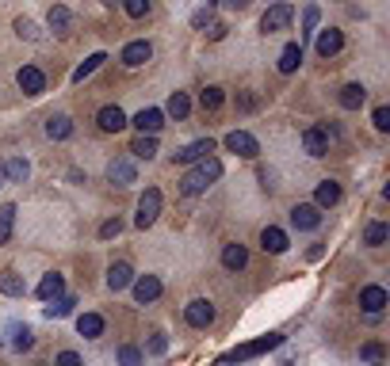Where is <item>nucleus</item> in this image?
Listing matches in <instances>:
<instances>
[{"label":"nucleus","instance_id":"nucleus-2","mask_svg":"<svg viewBox=\"0 0 390 366\" xmlns=\"http://www.w3.org/2000/svg\"><path fill=\"white\" fill-rule=\"evenodd\" d=\"M280 343H283L280 332H268V336H260V340H249V343H241V347L226 351V355L218 358V366H233V363H245V358H257V355H264V351H275Z\"/></svg>","mask_w":390,"mask_h":366},{"label":"nucleus","instance_id":"nucleus-5","mask_svg":"<svg viewBox=\"0 0 390 366\" xmlns=\"http://www.w3.org/2000/svg\"><path fill=\"white\" fill-rule=\"evenodd\" d=\"M108 179L115 187H130V183H138V168H134L130 156H115V161L108 164Z\"/></svg>","mask_w":390,"mask_h":366},{"label":"nucleus","instance_id":"nucleus-25","mask_svg":"<svg viewBox=\"0 0 390 366\" xmlns=\"http://www.w3.org/2000/svg\"><path fill=\"white\" fill-rule=\"evenodd\" d=\"M364 99H367V88H364V84H344V88H340V107H344V111H356V107H364Z\"/></svg>","mask_w":390,"mask_h":366},{"label":"nucleus","instance_id":"nucleus-48","mask_svg":"<svg viewBox=\"0 0 390 366\" xmlns=\"http://www.w3.org/2000/svg\"><path fill=\"white\" fill-rule=\"evenodd\" d=\"M222 34H226V23H211V31H207V39H211V42H218Z\"/></svg>","mask_w":390,"mask_h":366},{"label":"nucleus","instance_id":"nucleus-15","mask_svg":"<svg viewBox=\"0 0 390 366\" xmlns=\"http://www.w3.org/2000/svg\"><path fill=\"white\" fill-rule=\"evenodd\" d=\"M150 57H153V46L146 39H142V42H126V46H123V65H130V69L146 65Z\"/></svg>","mask_w":390,"mask_h":366},{"label":"nucleus","instance_id":"nucleus-38","mask_svg":"<svg viewBox=\"0 0 390 366\" xmlns=\"http://www.w3.org/2000/svg\"><path fill=\"white\" fill-rule=\"evenodd\" d=\"M318 19H322V12H318V4H310V8L302 12V34H314L318 31Z\"/></svg>","mask_w":390,"mask_h":366},{"label":"nucleus","instance_id":"nucleus-23","mask_svg":"<svg viewBox=\"0 0 390 366\" xmlns=\"http://www.w3.org/2000/svg\"><path fill=\"white\" fill-rule=\"evenodd\" d=\"M134 283V271H130V263H111V271H108V286L111 290H126V286Z\"/></svg>","mask_w":390,"mask_h":366},{"label":"nucleus","instance_id":"nucleus-28","mask_svg":"<svg viewBox=\"0 0 390 366\" xmlns=\"http://www.w3.org/2000/svg\"><path fill=\"white\" fill-rule=\"evenodd\" d=\"M46 134H50L54 141H66L69 134H73V122H69V114H50V119H46Z\"/></svg>","mask_w":390,"mask_h":366},{"label":"nucleus","instance_id":"nucleus-44","mask_svg":"<svg viewBox=\"0 0 390 366\" xmlns=\"http://www.w3.org/2000/svg\"><path fill=\"white\" fill-rule=\"evenodd\" d=\"M360 355L371 358V363H379V358L387 355V351H382V343H375V340H371V343H364V347H360Z\"/></svg>","mask_w":390,"mask_h":366},{"label":"nucleus","instance_id":"nucleus-14","mask_svg":"<svg viewBox=\"0 0 390 366\" xmlns=\"http://www.w3.org/2000/svg\"><path fill=\"white\" fill-rule=\"evenodd\" d=\"M318 57H333L340 54V46H344V34L337 31V27H325V31H318Z\"/></svg>","mask_w":390,"mask_h":366},{"label":"nucleus","instance_id":"nucleus-50","mask_svg":"<svg viewBox=\"0 0 390 366\" xmlns=\"http://www.w3.org/2000/svg\"><path fill=\"white\" fill-rule=\"evenodd\" d=\"M0 187H4V161H0Z\"/></svg>","mask_w":390,"mask_h":366},{"label":"nucleus","instance_id":"nucleus-20","mask_svg":"<svg viewBox=\"0 0 390 366\" xmlns=\"http://www.w3.org/2000/svg\"><path fill=\"white\" fill-rule=\"evenodd\" d=\"M245 263H249L245 244H226V248H222V267H226V271H241Z\"/></svg>","mask_w":390,"mask_h":366},{"label":"nucleus","instance_id":"nucleus-10","mask_svg":"<svg viewBox=\"0 0 390 366\" xmlns=\"http://www.w3.org/2000/svg\"><path fill=\"white\" fill-rule=\"evenodd\" d=\"M291 225H295V229H306V233H310V229L322 225V210H318L314 203H299L295 210H291Z\"/></svg>","mask_w":390,"mask_h":366},{"label":"nucleus","instance_id":"nucleus-7","mask_svg":"<svg viewBox=\"0 0 390 366\" xmlns=\"http://www.w3.org/2000/svg\"><path fill=\"white\" fill-rule=\"evenodd\" d=\"M291 16H295V8H291V4H272V8L264 12V19H260V31H264V34L283 31V27L291 23Z\"/></svg>","mask_w":390,"mask_h":366},{"label":"nucleus","instance_id":"nucleus-19","mask_svg":"<svg viewBox=\"0 0 390 366\" xmlns=\"http://www.w3.org/2000/svg\"><path fill=\"white\" fill-rule=\"evenodd\" d=\"M61 290H66V278L58 275V271H50V275H42V283H39V298L42 301H54V298H61Z\"/></svg>","mask_w":390,"mask_h":366},{"label":"nucleus","instance_id":"nucleus-41","mask_svg":"<svg viewBox=\"0 0 390 366\" xmlns=\"http://www.w3.org/2000/svg\"><path fill=\"white\" fill-rule=\"evenodd\" d=\"M16 31L23 34L27 42H39V39H42V31H39V27L31 23V19H16Z\"/></svg>","mask_w":390,"mask_h":366},{"label":"nucleus","instance_id":"nucleus-13","mask_svg":"<svg viewBox=\"0 0 390 366\" xmlns=\"http://www.w3.org/2000/svg\"><path fill=\"white\" fill-rule=\"evenodd\" d=\"M134 298H138V305H146V301H157L161 298V278L157 275H142L134 278Z\"/></svg>","mask_w":390,"mask_h":366},{"label":"nucleus","instance_id":"nucleus-21","mask_svg":"<svg viewBox=\"0 0 390 366\" xmlns=\"http://www.w3.org/2000/svg\"><path fill=\"white\" fill-rule=\"evenodd\" d=\"M77 332H81L84 340L104 336V317H100V313H81V317H77Z\"/></svg>","mask_w":390,"mask_h":366},{"label":"nucleus","instance_id":"nucleus-12","mask_svg":"<svg viewBox=\"0 0 390 366\" xmlns=\"http://www.w3.org/2000/svg\"><path fill=\"white\" fill-rule=\"evenodd\" d=\"M134 126H138L146 138H153V134L165 126V111H157V107H146V111H138L134 114Z\"/></svg>","mask_w":390,"mask_h":366},{"label":"nucleus","instance_id":"nucleus-4","mask_svg":"<svg viewBox=\"0 0 390 366\" xmlns=\"http://www.w3.org/2000/svg\"><path fill=\"white\" fill-rule=\"evenodd\" d=\"M337 138V130L333 126H310L306 134H302V149H306L310 156H325L329 153V141Z\"/></svg>","mask_w":390,"mask_h":366},{"label":"nucleus","instance_id":"nucleus-35","mask_svg":"<svg viewBox=\"0 0 390 366\" xmlns=\"http://www.w3.org/2000/svg\"><path fill=\"white\" fill-rule=\"evenodd\" d=\"M387 236H390V229L382 225V221H371V225H367V233H364V241L371 244V248H379V244L387 241Z\"/></svg>","mask_w":390,"mask_h":366},{"label":"nucleus","instance_id":"nucleus-1","mask_svg":"<svg viewBox=\"0 0 390 366\" xmlns=\"http://www.w3.org/2000/svg\"><path fill=\"white\" fill-rule=\"evenodd\" d=\"M218 176H222V161H218V156H203V161H195V168L180 179V187H184V195H203Z\"/></svg>","mask_w":390,"mask_h":366},{"label":"nucleus","instance_id":"nucleus-27","mask_svg":"<svg viewBox=\"0 0 390 366\" xmlns=\"http://www.w3.org/2000/svg\"><path fill=\"white\" fill-rule=\"evenodd\" d=\"M0 294H8V298H23L27 283L16 275V271H0Z\"/></svg>","mask_w":390,"mask_h":366},{"label":"nucleus","instance_id":"nucleus-46","mask_svg":"<svg viewBox=\"0 0 390 366\" xmlns=\"http://www.w3.org/2000/svg\"><path fill=\"white\" fill-rule=\"evenodd\" d=\"M211 4H215V0H207V8H199L195 16H191V23H195V27H207L211 23Z\"/></svg>","mask_w":390,"mask_h":366},{"label":"nucleus","instance_id":"nucleus-39","mask_svg":"<svg viewBox=\"0 0 390 366\" xmlns=\"http://www.w3.org/2000/svg\"><path fill=\"white\" fill-rule=\"evenodd\" d=\"M119 366H142V351L130 347V343H126V347H119Z\"/></svg>","mask_w":390,"mask_h":366},{"label":"nucleus","instance_id":"nucleus-34","mask_svg":"<svg viewBox=\"0 0 390 366\" xmlns=\"http://www.w3.org/2000/svg\"><path fill=\"white\" fill-rule=\"evenodd\" d=\"M130 153H134V156H142V161H150V156L157 153V138H146V134H142V138H134Z\"/></svg>","mask_w":390,"mask_h":366},{"label":"nucleus","instance_id":"nucleus-40","mask_svg":"<svg viewBox=\"0 0 390 366\" xmlns=\"http://www.w3.org/2000/svg\"><path fill=\"white\" fill-rule=\"evenodd\" d=\"M123 8H126V16L142 19V16H150V0H123Z\"/></svg>","mask_w":390,"mask_h":366},{"label":"nucleus","instance_id":"nucleus-32","mask_svg":"<svg viewBox=\"0 0 390 366\" xmlns=\"http://www.w3.org/2000/svg\"><path fill=\"white\" fill-rule=\"evenodd\" d=\"M168 114H173V119H188V111H191V99L184 96V92H173V96H168V107H165Z\"/></svg>","mask_w":390,"mask_h":366},{"label":"nucleus","instance_id":"nucleus-3","mask_svg":"<svg viewBox=\"0 0 390 366\" xmlns=\"http://www.w3.org/2000/svg\"><path fill=\"white\" fill-rule=\"evenodd\" d=\"M157 214H161V191L150 187L146 195L138 199V214H134V225H138V229H150L153 221H157Z\"/></svg>","mask_w":390,"mask_h":366},{"label":"nucleus","instance_id":"nucleus-17","mask_svg":"<svg viewBox=\"0 0 390 366\" xmlns=\"http://www.w3.org/2000/svg\"><path fill=\"white\" fill-rule=\"evenodd\" d=\"M96 122H100V130H108V134H119L126 126V114H123V107H115V103H108V107H100V114H96Z\"/></svg>","mask_w":390,"mask_h":366},{"label":"nucleus","instance_id":"nucleus-45","mask_svg":"<svg viewBox=\"0 0 390 366\" xmlns=\"http://www.w3.org/2000/svg\"><path fill=\"white\" fill-rule=\"evenodd\" d=\"M165 351H168V340H165V336H150V355H165Z\"/></svg>","mask_w":390,"mask_h":366},{"label":"nucleus","instance_id":"nucleus-47","mask_svg":"<svg viewBox=\"0 0 390 366\" xmlns=\"http://www.w3.org/2000/svg\"><path fill=\"white\" fill-rule=\"evenodd\" d=\"M54 366H81V355H77V351H61Z\"/></svg>","mask_w":390,"mask_h":366},{"label":"nucleus","instance_id":"nucleus-29","mask_svg":"<svg viewBox=\"0 0 390 366\" xmlns=\"http://www.w3.org/2000/svg\"><path fill=\"white\" fill-rule=\"evenodd\" d=\"M27 176H31V164H27L23 156H12V161H4V179H12V183H23Z\"/></svg>","mask_w":390,"mask_h":366},{"label":"nucleus","instance_id":"nucleus-33","mask_svg":"<svg viewBox=\"0 0 390 366\" xmlns=\"http://www.w3.org/2000/svg\"><path fill=\"white\" fill-rule=\"evenodd\" d=\"M104 61H108V57H104V54H92V57H88V61H84V65H77V73H73V81H77V84H84V81H88V77H92V73H96V69H100V65H104Z\"/></svg>","mask_w":390,"mask_h":366},{"label":"nucleus","instance_id":"nucleus-30","mask_svg":"<svg viewBox=\"0 0 390 366\" xmlns=\"http://www.w3.org/2000/svg\"><path fill=\"white\" fill-rule=\"evenodd\" d=\"M340 203V183H333V179H325L322 187H318V210H322V206H337Z\"/></svg>","mask_w":390,"mask_h":366},{"label":"nucleus","instance_id":"nucleus-16","mask_svg":"<svg viewBox=\"0 0 390 366\" xmlns=\"http://www.w3.org/2000/svg\"><path fill=\"white\" fill-rule=\"evenodd\" d=\"M360 305H364V313L379 317V313L387 309V290H382V286H364V290H360Z\"/></svg>","mask_w":390,"mask_h":366},{"label":"nucleus","instance_id":"nucleus-49","mask_svg":"<svg viewBox=\"0 0 390 366\" xmlns=\"http://www.w3.org/2000/svg\"><path fill=\"white\" fill-rule=\"evenodd\" d=\"M226 4H230V8H249L253 0H226Z\"/></svg>","mask_w":390,"mask_h":366},{"label":"nucleus","instance_id":"nucleus-8","mask_svg":"<svg viewBox=\"0 0 390 366\" xmlns=\"http://www.w3.org/2000/svg\"><path fill=\"white\" fill-rule=\"evenodd\" d=\"M184 321H188L191 328H207L211 321H215V305H211V301H203V298L188 301V309H184Z\"/></svg>","mask_w":390,"mask_h":366},{"label":"nucleus","instance_id":"nucleus-43","mask_svg":"<svg viewBox=\"0 0 390 366\" xmlns=\"http://www.w3.org/2000/svg\"><path fill=\"white\" fill-rule=\"evenodd\" d=\"M119 233H123V221H119V218H111V221H104V225H100L104 241H111V236H119Z\"/></svg>","mask_w":390,"mask_h":366},{"label":"nucleus","instance_id":"nucleus-31","mask_svg":"<svg viewBox=\"0 0 390 366\" xmlns=\"http://www.w3.org/2000/svg\"><path fill=\"white\" fill-rule=\"evenodd\" d=\"M12 225H16V206H12V203H4V206H0V244H8Z\"/></svg>","mask_w":390,"mask_h":366},{"label":"nucleus","instance_id":"nucleus-24","mask_svg":"<svg viewBox=\"0 0 390 366\" xmlns=\"http://www.w3.org/2000/svg\"><path fill=\"white\" fill-rule=\"evenodd\" d=\"M299 65H302V46H299V42H287L283 54H280V73L287 77V73H295Z\"/></svg>","mask_w":390,"mask_h":366},{"label":"nucleus","instance_id":"nucleus-9","mask_svg":"<svg viewBox=\"0 0 390 366\" xmlns=\"http://www.w3.org/2000/svg\"><path fill=\"white\" fill-rule=\"evenodd\" d=\"M215 153V141L211 138H199V141H191V145H184V149H176V164H195V161H203V156H211Z\"/></svg>","mask_w":390,"mask_h":366},{"label":"nucleus","instance_id":"nucleus-22","mask_svg":"<svg viewBox=\"0 0 390 366\" xmlns=\"http://www.w3.org/2000/svg\"><path fill=\"white\" fill-rule=\"evenodd\" d=\"M46 23H50V31H54V34H66L69 27H73V12H69L66 4H54L50 16H46Z\"/></svg>","mask_w":390,"mask_h":366},{"label":"nucleus","instance_id":"nucleus-26","mask_svg":"<svg viewBox=\"0 0 390 366\" xmlns=\"http://www.w3.org/2000/svg\"><path fill=\"white\" fill-rule=\"evenodd\" d=\"M73 305H77V298H66V294H61V298L46 301V309H42V317H46V321H58V317H69V313H73Z\"/></svg>","mask_w":390,"mask_h":366},{"label":"nucleus","instance_id":"nucleus-11","mask_svg":"<svg viewBox=\"0 0 390 366\" xmlns=\"http://www.w3.org/2000/svg\"><path fill=\"white\" fill-rule=\"evenodd\" d=\"M16 84L27 92V96H42L46 92V77H42V69H35V65H23L16 73Z\"/></svg>","mask_w":390,"mask_h":366},{"label":"nucleus","instance_id":"nucleus-42","mask_svg":"<svg viewBox=\"0 0 390 366\" xmlns=\"http://www.w3.org/2000/svg\"><path fill=\"white\" fill-rule=\"evenodd\" d=\"M371 122H375V130H390V107H375Z\"/></svg>","mask_w":390,"mask_h":366},{"label":"nucleus","instance_id":"nucleus-36","mask_svg":"<svg viewBox=\"0 0 390 366\" xmlns=\"http://www.w3.org/2000/svg\"><path fill=\"white\" fill-rule=\"evenodd\" d=\"M12 347H16V351H31L35 347L31 328H12Z\"/></svg>","mask_w":390,"mask_h":366},{"label":"nucleus","instance_id":"nucleus-37","mask_svg":"<svg viewBox=\"0 0 390 366\" xmlns=\"http://www.w3.org/2000/svg\"><path fill=\"white\" fill-rule=\"evenodd\" d=\"M222 99H226L222 88H207V92L199 96V103H203V111H218V107H222Z\"/></svg>","mask_w":390,"mask_h":366},{"label":"nucleus","instance_id":"nucleus-6","mask_svg":"<svg viewBox=\"0 0 390 366\" xmlns=\"http://www.w3.org/2000/svg\"><path fill=\"white\" fill-rule=\"evenodd\" d=\"M226 149L230 153H237V156H260V141L253 138V134H245V130H233V134H226Z\"/></svg>","mask_w":390,"mask_h":366},{"label":"nucleus","instance_id":"nucleus-18","mask_svg":"<svg viewBox=\"0 0 390 366\" xmlns=\"http://www.w3.org/2000/svg\"><path fill=\"white\" fill-rule=\"evenodd\" d=\"M260 248H264V252H272V256L287 252V233H283V229H275V225H268L264 233H260Z\"/></svg>","mask_w":390,"mask_h":366}]
</instances>
